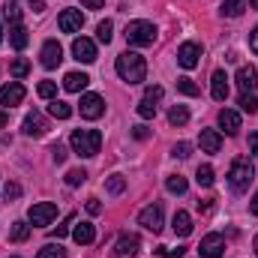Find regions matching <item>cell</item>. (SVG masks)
<instances>
[{"label":"cell","mask_w":258,"mask_h":258,"mask_svg":"<svg viewBox=\"0 0 258 258\" xmlns=\"http://www.w3.org/2000/svg\"><path fill=\"white\" fill-rule=\"evenodd\" d=\"M39 60H42L45 69L60 66V60H63V48H60V42H57V39H48V42L42 45V51H39Z\"/></svg>","instance_id":"30bf717a"},{"label":"cell","mask_w":258,"mask_h":258,"mask_svg":"<svg viewBox=\"0 0 258 258\" xmlns=\"http://www.w3.org/2000/svg\"><path fill=\"white\" fill-rule=\"evenodd\" d=\"M177 90H180L183 96H198V93H201L192 78H177Z\"/></svg>","instance_id":"d6a6232c"},{"label":"cell","mask_w":258,"mask_h":258,"mask_svg":"<svg viewBox=\"0 0 258 258\" xmlns=\"http://www.w3.org/2000/svg\"><path fill=\"white\" fill-rule=\"evenodd\" d=\"M249 6H252V9H258V0H249Z\"/></svg>","instance_id":"11a10c76"},{"label":"cell","mask_w":258,"mask_h":258,"mask_svg":"<svg viewBox=\"0 0 258 258\" xmlns=\"http://www.w3.org/2000/svg\"><path fill=\"white\" fill-rule=\"evenodd\" d=\"M165 186H168V192L183 195V192H186V177H180V174H171V177L165 180Z\"/></svg>","instance_id":"4dcf8cb0"},{"label":"cell","mask_w":258,"mask_h":258,"mask_svg":"<svg viewBox=\"0 0 258 258\" xmlns=\"http://www.w3.org/2000/svg\"><path fill=\"white\" fill-rule=\"evenodd\" d=\"M48 111H51V117H57V120H69V117H72V105H69V102H60V99H54V102L48 105Z\"/></svg>","instance_id":"cb8c5ba5"},{"label":"cell","mask_w":258,"mask_h":258,"mask_svg":"<svg viewBox=\"0 0 258 258\" xmlns=\"http://www.w3.org/2000/svg\"><path fill=\"white\" fill-rule=\"evenodd\" d=\"M30 9H33V12H45V3H42V0H30Z\"/></svg>","instance_id":"f907efd6"},{"label":"cell","mask_w":258,"mask_h":258,"mask_svg":"<svg viewBox=\"0 0 258 258\" xmlns=\"http://www.w3.org/2000/svg\"><path fill=\"white\" fill-rule=\"evenodd\" d=\"M66 252H63V246L60 243H45L39 252H36V258H63Z\"/></svg>","instance_id":"1f68e13d"},{"label":"cell","mask_w":258,"mask_h":258,"mask_svg":"<svg viewBox=\"0 0 258 258\" xmlns=\"http://www.w3.org/2000/svg\"><path fill=\"white\" fill-rule=\"evenodd\" d=\"M24 84H18V81H9L6 87H0V108H12V105H18L21 99H24Z\"/></svg>","instance_id":"8fae6325"},{"label":"cell","mask_w":258,"mask_h":258,"mask_svg":"<svg viewBox=\"0 0 258 258\" xmlns=\"http://www.w3.org/2000/svg\"><path fill=\"white\" fill-rule=\"evenodd\" d=\"M249 210H252V213L258 216V192H255V198H252V204H249Z\"/></svg>","instance_id":"db71d44e"},{"label":"cell","mask_w":258,"mask_h":258,"mask_svg":"<svg viewBox=\"0 0 258 258\" xmlns=\"http://www.w3.org/2000/svg\"><path fill=\"white\" fill-rule=\"evenodd\" d=\"M258 84V72L255 66H240L237 69V87L243 90V93H252V87Z\"/></svg>","instance_id":"ac0fdd59"},{"label":"cell","mask_w":258,"mask_h":258,"mask_svg":"<svg viewBox=\"0 0 258 258\" xmlns=\"http://www.w3.org/2000/svg\"><path fill=\"white\" fill-rule=\"evenodd\" d=\"M27 42H30V36H27L24 24H12V27H9V45H12L15 51H21V48H27Z\"/></svg>","instance_id":"603a6c76"},{"label":"cell","mask_w":258,"mask_h":258,"mask_svg":"<svg viewBox=\"0 0 258 258\" xmlns=\"http://www.w3.org/2000/svg\"><path fill=\"white\" fill-rule=\"evenodd\" d=\"M138 225H144L147 231L159 234V231H162V204H147V207L138 213Z\"/></svg>","instance_id":"52a82bcc"},{"label":"cell","mask_w":258,"mask_h":258,"mask_svg":"<svg viewBox=\"0 0 258 258\" xmlns=\"http://www.w3.org/2000/svg\"><path fill=\"white\" fill-rule=\"evenodd\" d=\"M210 96H213L216 102H225V99H228V75H225L222 69H216L213 78H210Z\"/></svg>","instance_id":"9a60e30c"},{"label":"cell","mask_w":258,"mask_h":258,"mask_svg":"<svg viewBox=\"0 0 258 258\" xmlns=\"http://www.w3.org/2000/svg\"><path fill=\"white\" fill-rule=\"evenodd\" d=\"M252 180H255V168H252V162L249 159H234L231 162V171H228V183H231V189L234 192H246L249 186H252Z\"/></svg>","instance_id":"3957f363"},{"label":"cell","mask_w":258,"mask_h":258,"mask_svg":"<svg viewBox=\"0 0 258 258\" xmlns=\"http://www.w3.org/2000/svg\"><path fill=\"white\" fill-rule=\"evenodd\" d=\"M249 153H252V156H258V132H252V135H249Z\"/></svg>","instance_id":"7dc6e473"},{"label":"cell","mask_w":258,"mask_h":258,"mask_svg":"<svg viewBox=\"0 0 258 258\" xmlns=\"http://www.w3.org/2000/svg\"><path fill=\"white\" fill-rule=\"evenodd\" d=\"M138 249H141L138 234H120V237H117V246H114V255H120V258L138 255Z\"/></svg>","instance_id":"2e32d148"},{"label":"cell","mask_w":258,"mask_h":258,"mask_svg":"<svg viewBox=\"0 0 258 258\" xmlns=\"http://www.w3.org/2000/svg\"><path fill=\"white\" fill-rule=\"evenodd\" d=\"M255 255H258V234H255Z\"/></svg>","instance_id":"6f0895ef"},{"label":"cell","mask_w":258,"mask_h":258,"mask_svg":"<svg viewBox=\"0 0 258 258\" xmlns=\"http://www.w3.org/2000/svg\"><path fill=\"white\" fill-rule=\"evenodd\" d=\"M126 189V177H120V174H111L108 180H105V192L108 195H120Z\"/></svg>","instance_id":"f1b7e54d"},{"label":"cell","mask_w":258,"mask_h":258,"mask_svg":"<svg viewBox=\"0 0 258 258\" xmlns=\"http://www.w3.org/2000/svg\"><path fill=\"white\" fill-rule=\"evenodd\" d=\"M132 135H135L138 141H144V138H147L150 132H147V126H132Z\"/></svg>","instance_id":"bcb514c9"},{"label":"cell","mask_w":258,"mask_h":258,"mask_svg":"<svg viewBox=\"0 0 258 258\" xmlns=\"http://www.w3.org/2000/svg\"><path fill=\"white\" fill-rule=\"evenodd\" d=\"M81 3H84V6H87V9H99V6H102V3H105V0H81Z\"/></svg>","instance_id":"816d5d0a"},{"label":"cell","mask_w":258,"mask_h":258,"mask_svg":"<svg viewBox=\"0 0 258 258\" xmlns=\"http://www.w3.org/2000/svg\"><path fill=\"white\" fill-rule=\"evenodd\" d=\"M243 9H246V0H222V15L228 18H237Z\"/></svg>","instance_id":"83f0119b"},{"label":"cell","mask_w":258,"mask_h":258,"mask_svg":"<svg viewBox=\"0 0 258 258\" xmlns=\"http://www.w3.org/2000/svg\"><path fill=\"white\" fill-rule=\"evenodd\" d=\"M18 195H21V186H18V183H15V180H12V183H6V186H3V198H6V201H15V198H18Z\"/></svg>","instance_id":"60d3db41"},{"label":"cell","mask_w":258,"mask_h":258,"mask_svg":"<svg viewBox=\"0 0 258 258\" xmlns=\"http://www.w3.org/2000/svg\"><path fill=\"white\" fill-rule=\"evenodd\" d=\"M195 180H198V186H204V189L213 186V180H216V177H213V168H210V165H201V168L195 171Z\"/></svg>","instance_id":"f546056e"},{"label":"cell","mask_w":258,"mask_h":258,"mask_svg":"<svg viewBox=\"0 0 258 258\" xmlns=\"http://www.w3.org/2000/svg\"><path fill=\"white\" fill-rule=\"evenodd\" d=\"M81 24H84L81 9H63V12H60V18H57V27H60L63 33H78V30H81Z\"/></svg>","instance_id":"7c38bea8"},{"label":"cell","mask_w":258,"mask_h":258,"mask_svg":"<svg viewBox=\"0 0 258 258\" xmlns=\"http://www.w3.org/2000/svg\"><path fill=\"white\" fill-rule=\"evenodd\" d=\"M21 129H24V135H30V138H42V135L48 132V123H45V117H42L39 111H30V114L24 117Z\"/></svg>","instance_id":"5bb4252c"},{"label":"cell","mask_w":258,"mask_h":258,"mask_svg":"<svg viewBox=\"0 0 258 258\" xmlns=\"http://www.w3.org/2000/svg\"><path fill=\"white\" fill-rule=\"evenodd\" d=\"M3 18L9 21V27H12V24H21V9H18L15 0H6V6H3Z\"/></svg>","instance_id":"d4e9b609"},{"label":"cell","mask_w":258,"mask_h":258,"mask_svg":"<svg viewBox=\"0 0 258 258\" xmlns=\"http://www.w3.org/2000/svg\"><path fill=\"white\" fill-rule=\"evenodd\" d=\"M171 228H174V234H180V237L192 234V216H189L186 210H177L174 219H171Z\"/></svg>","instance_id":"ffe728a7"},{"label":"cell","mask_w":258,"mask_h":258,"mask_svg":"<svg viewBox=\"0 0 258 258\" xmlns=\"http://www.w3.org/2000/svg\"><path fill=\"white\" fill-rule=\"evenodd\" d=\"M69 144H72V150L78 156H96L99 147H102V132H96V129H75L69 135Z\"/></svg>","instance_id":"7a4b0ae2"},{"label":"cell","mask_w":258,"mask_h":258,"mask_svg":"<svg viewBox=\"0 0 258 258\" xmlns=\"http://www.w3.org/2000/svg\"><path fill=\"white\" fill-rule=\"evenodd\" d=\"M138 117H144V120L156 117V105H153V99H141V102H138Z\"/></svg>","instance_id":"e575fe53"},{"label":"cell","mask_w":258,"mask_h":258,"mask_svg":"<svg viewBox=\"0 0 258 258\" xmlns=\"http://www.w3.org/2000/svg\"><path fill=\"white\" fill-rule=\"evenodd\" d=\"M9 69H12V75H15V78H24V75L30 72V63H27L24 57H18V60H12V66H9Z\"/></svg>","instance_id":"74e56055"},{"label":"cell","mask_w":258,"mask_h":258,"mask_svg":"<svg viewBox=\"0 0 258 258\" xmlns=\"http://www.w3.org/2000/svg\"><path fill=\"white\" fill-rule=\"evenodd\" d=\"M189 120V111H186V105H174L171 111H168V123L171 126H183Z\"/></svg>","instance_id":"484cf974"},{"label":"cell","mask_w":258,"mask_h":258,"mask_svg":"<svg viewBox=\"0 0 258 258\" xmlns=\"http://www.w3.org/2000/svg\"><path fill=\"white\" fill-rule=\"evenodd\" d=\"M123 36H126L129 45L144 48V45H153V39H156V27H153L150 21H129Z\"/></svg>","instance_id":"277c9868"},{"label":"cell","mask_w":258,"mask_h":258,"mask_svg":"<svg viewBox=\"0 0 258 258\" xmlns=\"http://www.w3.org/2000/svg\"><path fill=\"white\" fill-rule=\"evenodd\" d=\"M36 93H39L42 99H54V96H57V84H54V81H39Z\"/></svg>","instance_id":"836d02e7"},{"label":"cell","mask_w":258,"mask_h":258,"mask_svg":"<svg viewBox=\"0 0 258 258\" xmlns=\"http://www.w3.org/2000/svg\"><path fill=\"white\" fill-rule=\"evenodd\" d=\"M96 39L99 42H111V21H99V27H96Z\"/></svg>","instance_id":"8d00e7d4"},{"label":"cell","mask_w":258,"mask_h":258,"mask_svg":"<svg viewBox=\"0 0 258 258\" xmlns=\"http://www.w3.org/2000/svg\"><path fill=\"white\" fill-rule=\"evenodd\" d=\"M66 156H69V153H66V147H63V144H54V147H51V159H54L57 165L63 162Z\"/></svg>","instance_id":"b9f144b4"},{"label":"cell","mask_w":258,"mask_h":258,"mask_svg":"<svg viewBox=\"0 0 258 258\" xmlns=\"http://www.w3.org/2000/svg\"><path fill=\"white\" fill-rule=\"evenodd\" d=\"M87 180V171L84 168H72V171H66V183L69 186H81Z\"/></svg>","instance_id":"d590c367"},{"label":"cell","mask_w":258,"mask_h":258,"mask_svg":"<svg viewBox=\"0 0 258 258\" xmlns=\"http://www.w3.org/2000/svg\"><path fill=\"white\" fill-rule=\"evenodd\" d=\"M240 108L249 111V114H255L258 111V99L252 96V93H243V96H240Z\"/></svg>","instance_id":"f35d334b"},{"label":"cell","mask_w":258,"mask_h":258,"mask_svg":"<svg viewBox=\"0 0 258 258\" xmlns=\"http://www.w3.org/2000/svg\"><path fill=\"white\" fill-rule=\"evenodd\" d=\"M87 84H90V78L84 72H66V78H63V87L69 93H81Z\"/></svg>","instance_id":"7402d4cb"},{"label":"cell","mask_w":258,"mask_h":258,"mask_svg":"<svg viewBox=\"0 0 258 258\" xmlns=\"http://www.w3.org/2000/svg\"><path fill=\"white\" fill-rule=\"evenodd\" d=\"M6 123H9V114H6V111L0 108V126H6Z\"/></svg>","instance_id":"f5cc1de1"},{"label":"cell","mask_w":258,"mask_h":258,"mask_svg":"<svg viewBox=\"0 0 258 258\" xmlns=\"http://www.w3.org/2000/svg\"><path fill=\"white\" fill-rule=\"evenodd\" d=\"M198 57H201V45L198 42H183L177 48V63L183 69H195L198 66Z\"/></svg>","instance_id":"4fadbf2b"},{"label":"cell","mask_w":258,"mask_h":258,"mask_svg":"<svg viewBox=\"0 0 258 258\" xmlns=\"http://www.w3.org/2000/svg\"><path fill=\"white\" fill-rule=\"evenodd\" d=\"M27 237H30V225H27V222H15L12 231H9V240H12V243H24Z\"/></svg>","instance_id":"4316f807"},{"label":"cell","mask_w":258,"mask_h":258,"mask_svg":"<svg viewBox=\"0 0 258 258\" xmlns=\"http://www.w3.org/2000/svg\"><path fill=\"white\" fill-rule=\"evenodd\" d=\"M219 126L225 129V135H237V129H240V114L231 111V108H222V111H219Z\"/></svg>","instance_id":"d6986e66"},{"label":"cell","mask_w":258,"mask_h":258,"mask_svg":"<svg viewBox=\"0 0 258 258\" xmlns=\"http://www.w3.org/2000/svg\"><path fill=\"white\" fill-rule=\"evenodd\" d=\"M114 69H117V75H120L126 84H141L144 75H147V63H144V57L135 54V51H123V54L117 57Z\"/></svg>","instance_id":"6da1fadb"},{"label":"cell","mask_w":258,"mask_h":258,"mask_svg":"<svg viewBox=\"0 0 258 258\" xmlns=\"http://www.w3.org/2000/svg\"><path fill=\"white\" fill-rule=\"evenodd\" d=\"M78 111H81V117L96 120V117H102V114H105V99H102L99 93H84V96H81V102H78Z\"/></svg>","instance_id":"8992f818"},{"label":"cell","mask_w":258,"mask_h":258,"mask_svg":"<svg viewBox=\"0 0 258 258\" xmlns=\"http://www.w3.org/2000/svg\"><path fill=\"white\" fill-rule=\"evenodd\" d=\"M72 57H75L78 63H93V60H96V45H93V39H87V36L72 39Z\"/></svg>","instance_id":"ba28073f"},{"label":"cell","mask_w":258,"mask_h":258,"mask_svg":"<svg viewBox=\"0 0 258 258\" xmlns=\"http://www.w3.org/2000/svg\"><path fill=\"white\" fill-rule=\"evenodd\" d=\"M183 252H186L183 246H177V249H165V246H162V249H159V255H165V258H183Z\"/></svg>","instance_id":"f6af8a7d"},{"label":"cell","mask_w":258,"mask_h":258,"mask_svg":"<svg viewBox=\"0 0 258 258\" xmlns=\"http://www.w3.org/2000/svg\"><path fill=\"white\" fill-rule=\"evenodd\" d=\"M249 48H252V51L258 54V27L252 30V33H249Z\"/></svg>","instance_id":"681fc988"},{"label":"cell","mask_w":258,"mask_h":258,"mask_svg":"<svg viewBox=\"0 0 258 258\" xmlns=\"http://www.w3.org/2000/svg\"><path fill=\"white\" fill-rule=\"evenodd\" d=\"M198 144H201L204 153H219V147H222V135H219L216 129H201Z\"/></svg>","instance_id":"e0dca14e"},{"label":"cell","mask_w":258,"mask_h":258,"mask_svg":"<svg viewBox=\"0 0 258 258\" xmlns=\"http://www.w3.org/2000/svg\"><path fill=\"white\" fill-rule=\"evenodd\" d=\"M54 216H57V204H51V201H39V204H33V207L27 210V219H30V225H36V228L51 225Z\"/></svg>","instance_id":"5b68a950"},{"label":"cell","mask_w":258,"mask_h":258,"mask_svg":"<svg viewBox=\"0 0 258 258\" xmlns=\"http://www.w3.org/2000/svg\"><path fill=\"white\" fill-rule=\"evenodd\" d=\"M69 225H72V216H66V219H63V225H57V237H63L66 231H69Z\"/></svg>","instance_id":"c3c4849f"},{"label":"cell","mask_w":258,"mask_h":258,"mask_svg":"<svg viewBox=\"0 0 258 258\" xmlns=\"http://www.w3.org/2000/svg\"><path fill=\"white\" fill-rule=\"evenodd\" d=\"M72 237H75V243L87 246V243H93V240H96V228H93L90 222H78V225L72 228Z\"/></svg>","instance_id":"44dd1931"},{"label":"cell","mask_w":258,"mask_h":258,"mask_svg":"<svg viewBox=\"0 0 258 258\" xmlns=\"http://www.w3.org/2000/svg\"><path fill=\"white\" fill-rule=\"evenodd\" d=\"M87 213H90V216H99V213H102L99 198H87Z\"/></svg>","instance_id":"ee69618b"},{"label":"cell","mask_w":258,"mask_h":258,"mask_svg":"<svg viewBox=\"0 0 258 258\" xmlns=\"http://www.w3.org/2000/svg\"><path fill=\"white\" fill-rule=\"evenodd\" d=\"M144 99H153V102H156V99H162V87H156V84H150V87L144 90Z\"/></svg>","instance_id":"7bdbcfd3"},{"label":"cell","mask_w":258,"mask_h":258,"mask_svg":"<svg viewBox=\"0 0 258 258\" xmlns=\"http://www.w3.org/2000/svg\"><path fill=\"white\" fill-rule=\"evenodd\" d=\"M171 153H174L177 159H186V156L192 153V144H189V141H180V144H174V150H171Z\"/></svg>","instance_id":"ab89813d"},{"label":"cell","mask_w":258,"mask_h":258,"mask_svg":"<svg viewBox=\"0 0 258 258\" xmlns=\"http://www.w3.org/2000/svg\"><path fill=\"white\" fill-rule=\"evenodd\" d=\"M222 252H225V237L222 234H207L204 240H201V246H198V255L201 258H222Z\"/></svg>","instance_id":"9c48e42d"},{"label":"cell","mask_w":258,"mask_h":258,"mask_svg":"<svg viewBox=\"0 0 258 258\" xmlns=\"http://www.w3.org/2000/svg\"><path fill=\"white\" fill-rule=\"evenodd\" d=\"M0 42H3V24H0Z\"/></svg>","instance_id":"9f6ffc18"}]
</instances>
